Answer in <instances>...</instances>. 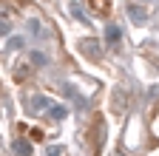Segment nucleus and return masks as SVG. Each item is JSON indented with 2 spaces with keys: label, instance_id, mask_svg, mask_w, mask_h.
<instances>
[{
  "label": "nucleus",
  "instance_id": "nucleus-4",
  "mask_svg": "<svg viewBox=\"0 0 159 156\" xmlns=\"http://www.w3.org/2000/svg\"><path fill=\"white\" fill-rule=\"evenodd\" d=\"M29 108H31V111H43V108H46V96H34V100L29 102Z\"/></svg>",
  "mask_w": 159,
  "mask_h": 156
},
{
  "label": "nucleus",
  "instance_id": "nucleus-9",
  "mask_svg": "<svg viewBox=\"0 0 159 156\" xmlns=\"http://www.w3.org/2000/svg\"><path fill=\"white\" fill-rule=\"evenodd\" d=\"M60 153H63V148H51L48 150V156H60Z\"/></svg>",
  "mask_w": 159,
  "mask_h": 156
},
{
  "label": "nucleus",
  "instance_id": "nucleus-5",
  "mask_svg": "<svg viewBox=\"0 0 159 156\" xmlns=\"http://www.w3.org/2000/svg\"><path fill=\"white\" fill-rule=\"evenodd\" d=\"M66 114H68V111H66L63 105H54V108H51V116H54V119H66Z\"/></svg>",
  "mask_w": 159,
  "mask_h": 156
},
{
  "label": "nucleus",
  "instance_id": "nucleus-2",
  "mask_svg": "<svg viewBox=\"0 0 159 156\" xmlns=\"http://www.w3.org/2000/svg\"><path fill=\"white\" fill-rule=\"evenodd\" d=\"M88 3H91V9L97 11V14H108V0H88Z\"/></svg>",
  "mask_w": 159,
  "mask_h": 156
},
{
  "label": "nucleus",
  "instance_id": "nucleus-6",
  "mask_svg": "<svg viewBox=\"0 0 159 156\" xmlns=\"http://www.w3.org/2000/svg\"><path fill=\"white\" fill-rule=\"evenodd\" d=\"M26 77H29V65H23V63H20V65H17V80L23 82Z\"/></svg>",
  "mask_w": 159,
  "mask_h": 156
},
{
  "label": "nucleus",
  "instance_id": "nucleus-7",
  "mask_svg": "<svg viewBox=\"0 0 159 156\" xmlns=\"http://www.w3.org/2000/svg\"><path fill=\"white\" fill-rule=\"evenodd\" d=\"M108 40H111V43H116V40H119V29H116V26H111V29H108Z\"/></svg>",
  "mask_w": 159,
  "mask_h": 156
},
{
  "label": "nucleus",
  "instance_id": "nucleus-1",
  "mask_svg": "<svg viewBox=\"0 0 159 156\" xmlns=\"http://www.w3.org/2000/svg\"><path fill=\"white\" fill-rule=\"evenodd\" d=\"M80 51H85L88 60H97L99 57V40H80Z\"/></svg>",
  "mask_w": 159,
  "mask_h": 156
},
{
  "label": "nucleus",
  "instance_id": "nucleus-8",
  "mask_svg": "<svg viewBox=\"0 0 159 156\" xmlns=\"http://www.w3.org/2000/svg\"><path fill=\"white\" fill-rule=\"evenodd\" d=\"M131 17H134V20H142V11H139L136 6H131Z\"/></svg>",
  "mask_w": 159,
  "mask_h": 156
},
{
  "label": "nucleus",
  "instance_id": "nucleus-3",
  "mask_svg": "<svg viewBox=\"0 0 159 156\" xmlns=\"http://www.w3.org/2000/svg\"><path fill=\"white\" fill-rule=\"evenodd\" d=\"M14 153H17V156H31L29 142H14Z\"/></svg>",
  "mask_w": 159,
  "mask_h": 156
}]
</instances>
